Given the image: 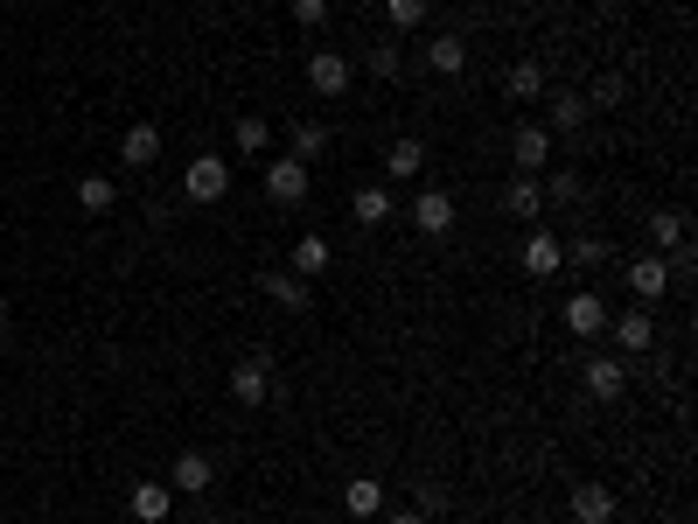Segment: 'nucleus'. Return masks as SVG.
<instances>
[{
	"instance_id": "nucleus-1",
	"label": "nucleus",
	"mask_w": 698,
	"mask_h": 524,
	"mask_svg": "<svg viewBox=\"0 0 698 524\" xmlns=\"http://www.w3.org/2000/svg\"><path fill=\"white\" fill-rule=\"evenodd\" d=\"M182 196L203 203V210L224 203V196H231V161H224V155H196V161L182 168Z\"/></svg>"
},
{
	"instance_id": "nucleus-2",
	"label": "nucleus",
	"mask_w": 698,
	"mask_h": 524,
	"mask_svg": "<svg viewBox=\"0 0 698 524\" xmlns=\"http://www.w3.org/2000/svg\"><path fill=\"white\" fill-rule=\"evenodd\" d=\"M300 196H308V161H294V155H273V161H266V203H279V210H294Z\"/></svg>"
},
{
	"instance_id": "nucleus-3",
	"label": "nucleus",
	"mask_w": 698,
	"mask_h": 524,
	"mask_svg": "<svg viewBox=\"0 0 698 524\" xmlns=\"http://www.w3.org/2000/svg\"><path fill=\"white\" fill-rule=\"evenodd\" d=\"M671 280H677V266H671L664 252H643V259L629 266V287H636V301H643V308H650V301H664Z\"/></svg>"
},
{
	"instance_id": "nucleus-4",
	"label": "nucleus",
	"mask_w": 698,
	"mask_h": 524,
	"mask_svg": "<svg viewBox=\"0 0 698 524\" xmlns=\"http://www.w3.org/2000/svg\"><path fill=\"white\" fill-rule=\"evenodd\" d=\"M511 161H517V175H545V161H552V134H545L538 119H524L511 134Z\"/></svg>"
},
{
	"instance_id": "nucleus-5",
	"label": "nucleus",
	"mask_w": 698,
	"mask_h": 524,
	"mask_svg": "<svg viewBox=\"0 0 698 524\" xmlns=\"http://www.w3.org/2000/svg\"><path fill=\"white\" fill-rule=\"evenodd\" d=\"M650 252H664V259H685L691 252V224H685V210H650Z\"/></svg>"
},
{
	"instance_id": "nucleus-6",
	"label": "nucleus",
	"mask_w": 698,
	"mask_h": 524,
	"mask_svg": "<svg viewBox=\"0 0 698 524\" xmlns=\"http://www.w3.org/2000/svg\"><path fill=\"white\" fill-rule=\"evenodd\" d=\"M580 385H587V399L615 406L621 391H629V364H621V357H587V371H580Z\"/></svg>"
},
{
	"instance_id": "nucleus-7",
	"label": "nucleus",
	"mask_w": 698,
	"mask_h": 524,
	"mask_svg": "<svg viewBox=\"0 0 698 524\" xmlns=\"http://www.w3.org/2000/svg\"><path fill=\"white\" fill-rule=\"evenodd\" d=\"M412 224H420V238H447V231H455V196H447V190H420V196H412Z\"/></svg>"
},
{
	"instance_id": "nucleus-8",
	"label": "nucleus",
	"mask_w": 698,
	"mask_h": 524,
	"mask_svg": "<svg viewBox=\"0 0 698 524\" xmlns=\"http://www.w3.org/2000/svg\"><path fill=\"white\" fill-rule=\"evenodd\" d=\"M545 99H552V105H545V134H552V140L580 134V126L594 119V112H587V99H580V91H545Z\"/></svg>"
},
{
	"instance_id": "nucleus-9",
	"label": "nucleus",
	"mask_w": 698,
	"mask_h": 524,
	"mask_svg": "<svg viewBox=\"0 0 698 524\" xmlns=\"http://www.w3.org/2000/svg\"><path fill=\"white\" fill-rule=\"evenodd\" d=\"M608 335H615V350H629V357H636V350H650V343H656V315L636 301L629 315H608Z\"/></svg>"
},
{
	"instance_id": "nucleus-10",
	"label": "nucleus",
	"mask_w": 698,
	"mask_h": 524,
	"mask_svg": "<svg viewBox=\"0 0 698 524\" xmlns=\"http://www.w3.org/2000/svg\"><path fill=\"white\" fill-rule=\"evenodd\" d=\"M231 399H238V406H266V399H273V364H266V357L231 364Z\"/></svg>"
},
{
	"instance_id": "nucleus-11",
	"label": "nucleus",
	"mask_w": 698,
	"mask_h": 524,
	"mask_svg": "<svg viewBox=\"0 0 698 524\" xmlns=\"http://www.w3.org/2000/svg\"><path fill=\"white\" fill-rule=\"evenodd\" d=\"M308 84H314V99H343V91H350V56L314 49L308 56Z\"/></svg>"
},
{
	"instance_id": "nucleus-12",
	"label": "nucleus",
	"mask_w": 698,
	"mask_h": 524,
	"mask_svg": "<svg viewBox=\"0 0 698 524\" xmlns=\"http://www.w3.org/2000/svg\"><path fill=\"white\" fill-rule=\"evenodd\" d=\"M565 329H573L580 343H600V335H608V301H600V294H573V301H565Z\"/></svg>"
},
{
	"instance_id": "nucleus-13",
	"label": "nucleus",
	"mask_w": 698,
	"mask_h": 524,
	"mask_svg": "<svg viewBox=\"0 0 698 524\" xmlns=\"http://www.w3.org/2000/svg\"><path fill=\"white\" fill-rule=\"evenodd\" d=\"M524 273H531V280H559V273H565V246H559L552 231H531V238H524Z\"/></svg>"
},
{
	"instance_id": "nucleus-14",
	"label": "nucleus",
	"mask_w": 698,
	"mask_h": 524,
	"mask_svg": "<svg viewBox=\"0 0 698 524\" xmlns=\"http://www.w3.org/2000/svg\"><path fill=\"white\" fill-rule=\"evenodd\" d=\"M259 294H266V301L273 308H308V280H300V273H287V266H266V273H259Z\"/></svg>"
},
{
	"instance_id": "nucleus-15",
	"label": "nucleus",
	"mask_w": 698,
	"mask_h": 524,
	"mask_svg": "<svg viewBox=\"0 0 698 524\" xmlns=\"http://www.w3.org/2000/svg\"><path fill=\"white\" fill-rule=\"evenodd\" d=\"M155 155H161V126L155 119H134V126H126V140H119V161L126 168H155Z\"/></svg>"
},
{
	"instance_id": "nucleus-16",
	"label": "nucleus",
	"mask_w": 698,
	"mask_h": 524,
	"mask_svg": "<svg viewBox=\"0 0 698 524\" xmlns=\"http://www.w3.org/2000/svg\"><path fill=\"white\" fill-rule=\"evenodd\" d=\"M391 210H399V203H391V190H385V182H370V190H356V196H350V217L364 224V231L391 224Z\"/></svg>"
},
{
	"instance_id": "nucleus-17",
	"label": "nucleus",
	"mask_w": 698,
	"mask_h": 524,
	"mask_svg": "<svg viewBox=\"0 0 698 524\" xmlns=\"http://www.w3.org/2000/svg\"><path fill=\"white\" fill-rule=\"evenodd\" d=\"M503 210H511L517 224H538V217H545V190H538V175H517L511 190H503Z\"/></svg>"
},
{
	"instance_id": "nucleus-18",
	"label": "nucleus",
	"mask_w": 698,
	"mask_h": 524,
	"mask_svg": "<svg viewBox=\"0 0 698 524\" xmlns=\"http://www.w3.org/2000/svg\"><path fill=\"white\" fill-rule=\"evenodd\" d=\"M573 524H615V490L580 482V490H573Z\"/></svg>"
},
{
	"instance_id": "nucleus-19",
	"label": "nucleus",
	"mask_w": 698,
	"mask_h": 524,
	"mask_svg": "<svg viewBox=\"0 0 698 524\" xmlns=\"http://www.w3.org/2000/svg\"><path fill=\"white\" fill-rule=\"evenodd\" d=\"M329 238L322 231H308V238H300V246H294V259H287V273H300V280H322L329 273Z\"/></svg>"
},
{
	"instance_id": "nucleus-20",
	"label": "nucleus",
	"mask_w": 698,
	"mask_h": 524,
	"mask_svg": "<svg viewBox=\"0 0 698 524\" xmlns=\"http://www.w3.org/2000/svg\"><path fill=\"white\" fill-rule=\"evenodd\" d=\"M343 511L350 517H377V511H385V482H377V476H350L343 482Z\"/></svg>"
},
{
	"instance_id": "nucleus-21",
	"label": "nucleus",
	"mask_w": 698,
	"mask_h": 524,
	"mask_svg": "<svg viewBox=\"0 0 698 524\" xmlns=\"http://www.w3.org/2000/svg\"><path fill=\"white\" fill-rule=\"evenodd\" d=\"M168 490L203 497V490H210V455H203V447H182V455H175V482H168Z\"/></svg>"
},
{
	"instance_id": "nucleus-22",
	"label": "nucleus",
	"mask_w": 698,
	"mask_h": 524,
	"mask_svg": "<svg viewBox=\"0 0 698 524\" xmlns=\"http://www.w3.org/2000/svg\"><path fill=\"white\" fill-rule=\"evenodd\" d=\"M426 64H433V78H461V70H468V43H461V35H433Z\"/></svg>"
},
{
	"instance_id": "nucleus-23",
	"label": "nucleus",
	"mask_w": 698,
	"mask_h": 524,
	"mask_svg": "<svg viewBox=\"0 0 698 524\" xmlns=\"http://www.w3.org/2000/svg\"><path fill=\"white\" fill-rule=\"evenodd\" d=\"M168 511H175V490H168V482H134V517L140 524H168Z\"/></svg>"
},
{
	"instance_id": "nucleus-24",
	"label": "nucleus",
	"mask_w": 698,
	"mask_h": 524,
	"mask_svg": "<svg viewBox=\"0 0 698 524\" xmlns=\"http://www.w3.org/2000/svg\"><path fill=\"white\" fill-rule=\"evenodd\" d=\"M231 147L238 155H273V126L259 119V112H244V119L231 126Z\"/></svg>"
},
{
	"instance_id": "nucleus-25",
	"label": "nucleus",
	"mask_w": 698,
	"mask_h": 524,
	"mask_svg": "<svg viewBox=\"0 0 698 524\" xmlns=\"http://www.w3.org/2000/svg\"><path fill=\"white\" fill-rule=\"evenodd\" d=\"M420 168H426V147L412 140V134L385 147V175H399V182H405V175H420Z\"/></svg>"
},
{
	"instance_id": "nucleus-26",
	"label": "nucleus",
	"mask_w": 698,
	"mask_h": 524,
	"mask_svg": "<svg viewBox=\"0 0 698 524\" xmlns=\"http://www.w3.org/2000/svg\"><path fill=\"white\" fill-rule=\"evenodd\" d=\"M580 99H587V112H615L621 99H629V84H621V70H600V78L580 91Z\"/></svg>"
},
{
	"instance_id": "nucleus-27",
	"label": "nucleus",
	"mask_w": 698,
	"mask_h": 524,
	"mask_svg": "<svg viewBox=\"0 0 698 524\" xmlns=\"http://www.w3.org/2000/svg\"><path fill=\"white\" fill-rule=\"evenodd\" d=\"M503 91H511V99H545V64H531V56H524V64H511Z\"/></svg>"
},
{
	"instance_id": "nucleus-28",
	"label": "nucleus",
	"mask_w": 698,
	"mask_h": 524,
	"mask_svg": "<svg viewBox=\"0 0 698 524\" xmlns=\"http://www.w3.org/2000/svg\"><path fill=\"white\" fill-rule=\"evenodd\" d=\"M78 203H84L91 217H105L112 203H119V182H112V175H84V182H78Z\"/></svg>"
},
{
	"instance_id": "nucleus-29",
	"label": "nucleus",
	"mask_w": 698,
	"mask_h": 524,
	"mask_svg": "<svg viewBox=\"0 0 698 524\" xmlns=\"http://www.w3.org/2000/svg\"><path fill=\"white\" fill-rule=\"evenodd\" d=\"M314 155H329V126L322 119H300L294 126V161H314Z\"/></svg>"
},
{
	"instance_id": "nucleus-30",
	"label": "nucleus",
	"mask_w": 698,
	"mask_h": 524,
	"mask_svg": "<svg viewBox=\"0 0 698 524\" xmlns=\"http://www.w3.org/2000/svg\"><path fill=\"white\" fill-rule=\"evenodd\" d=\"M538 190L552 196V203H580V196H587V182H580V168H559L552 182H538Z\"/></svg>"
},
{
	"instance_id": "nucleus-31",
	"label": "nucleus",
	"mask_w": 698,
	"mask_h": 524,
	"mask_svg": "<svg viewBox=\"0 0 698 524\" xmlns=\"http://www.w3.org/2000/svg\"><path fill=\"white\" fill-rule=\"evenodd\" d=\"M385 22L391 29H420L426 22V0H385Z\"/></svg>"
},
{
	"instance_id": "nucleus-32",
	"label": "nucleus",
	"mask_w": 698,
	"mask_h": 524,
	"mask_svg": "<svg viewBox=\"0 0 698 524\" xmlns=\"http://www.w3.org/2000/svg\"><path fill=\"white\" fill-rule=\"evenodd\" d=\"M399 70H405L399 43H370V78H399Z\"/></svg>"
},
{
	"instance_id": "nucleus-33",
	"label": "nucleus",
	"mask_w": 698,
	"mask_h": 524,
	"mask_svg": "<svg viewBox=\"0 0 698 524\" xmlns=\"http://www.w3.org/2000/svg\"><path fill=\"white\" fill-rule=\"evenodd\" d=\"M600 259H608L600 238H573V246H565V266H600Z\"/></svg>"
},
{
	"instance_id": "nucleus-34",
	"label": "nucleus",
	"mask_w": 698,
	"mask_h": 524,
	"mask_svg": "<svg viewBox=\"0 0 698 524\" xmlns=\"http://www.w3.org/2000/svg\"><path fill=\"white\" fill-rule=\"evenodd\" d=\"M294 22L300 29H322L329 22V0H294Z\"/></svg>"
},
{
	"instance_id": "nucleus-35",
	"label": "nucleus",
	"mask_w": 698,
	"mask_h": 524,
	"mask_svg": "<svg viewBox=\"0 0 698 524\" xmlns=\"http://www.w3.org/2000/svg\"><path fill=\"white\" fill-rule=\"evenodd\" d=\"M412 511H420V517H440V511H447V490H440V482H426V490H420V503H412Z\"/></svg>"
},
{
	"instance_id": "nucleus-36",
	"label": "nucleus",
	"mask_w": 698,
	"mask_h": 524,
	"mask_svg": "<svg viewBox=\"0 0 698 524\" xmlns=\"http://www.w3.org/2000/svg\"><path fill=\"white\" fill-rule=\"evenodd\" d=\"M385 524H433V517H420V511H391Z\"/></svg>"
},
{
	"instance_id": "nucleus-37",
	"label": "nucleus",
	"mask_w": 698,
	"mask_h": 524,
	"mask_svg": "<svg viewBox=\"0 0 698 524\" xmlns=\"http://www.w3.org/2000/svg\"><path fill=\"white\" fill-rule=\"evenodd\" d=\"M0 329H8V294H0Z\"/></svg>"
}]
</instances>
